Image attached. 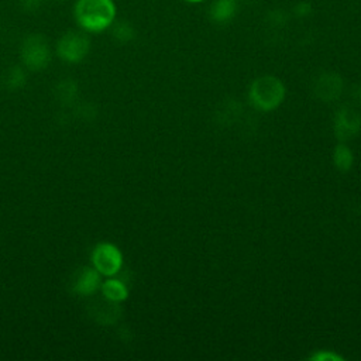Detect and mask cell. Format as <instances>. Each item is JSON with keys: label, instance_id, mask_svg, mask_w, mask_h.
Wrapping results in <instances>:
<instances>
[{"label": "cell", "instance_id": "cell-1", "mask_svg": "<svg viewBox=\"0 0 361 361\" xmlns=\"http://www.w3.org/2000/svg\"><path fill=\"white\" fill-rule=\"evenodd\" d=\"M116 17L117 6L114 0H76L73 4V20L87 34L109 30Z\"/></svg>", "mask_w": 361, "mask_h": 361}, {"label": "cell", "instance_id": "cell-2", "mask_svg": "<svg viewBox=\"0 0 361 361\" xmlns=\"http://www.w3.org/2000/svg\"><path fill=\"white\" fill-rule=\"evenodd\" d=\"M52 58L48 39L41 34L27 35L20 45V59L25 69L39 72L44 71Z\"/></svg>", "mask_w": 361, "mask_h": 361}, {"label": "cell", "instance_id": "cell-3", "mask_svg": "<svg viewBox=\"0 0 361 361\" xmlns=\"http://www.w3.org/2000/svg\"><path fill=\"white\" fill-rule=\"evenodd\" d=\"M90 39L87 32L79 31H66L62 34L56 42V55L59 59L68 63L82 62L90 51Z\"/></svg>", "mask_w": 361, "mask_h": 361}, {"label": "cell", "instance_id": "cell-4", "mask_svg": "<svg viewBox=\"0 0 361 361\" xmlns=\"http://www.w3.org/2000/svg\"><path fill=\"white\" fill-rule=\"evenodd\" d=\"M92 265L96 268L100 275L113 276L116 275L121 265H123V257L120 250L111 244V243H99L94 245L90 254Z\"/></svg>", "mask_w": 361, "mask_h": 361}, {"label": "cell", "instance_id": "cell-5", "mask_svg": "<svg viewBox=\"0 0 361 361\" xmlns=\"http://www.w3.org/2000/svg\"><path fill=\"white\" fill-rule=\"evenodd\" d=\"M102 285L100 272L93 267L79 268L71 281V290L78 296H92L94 295Z\"/></svg>", "mask_w": 361, "mask_h": 361}, {"label": "cell", "instance_id": "cell-6", "mask_svg": "<svg viewBox=\"0 0 361 361\" xmlns=\"http://www.w3.org/2000/svg\"><path fill=\"white\" fill-rule=\"evenodd\" d=\"M89 314L99 324H103V326L113 324L120 316L118 302H111V300H107L106 298L104 300L93 302L89 306Z\"/></svg>", "mask_w": 361, "mask_h": 361}, {"label": "cell", "instance_id": "cell-7", "mask_svg": "<svg viewBox=\"0 0 361 361\" xmlns=\"http://www.w3.org/2000/svg\"><path fill=\"white\" fill-rule=\"evenodd\" d=\"M209 17L217 24H226L234 18L238 3L237 0H209Z\"/></svg>", "mask_w": 361, "mask_h": 361}, {"label": "cell", "instance_id": "cell-8", "mask_svg": "<svg viewBox=\"0 0 361 361\" xmlns=\"http://www.w3.org/2000/svg\"><path fill=\"white\" fill-rule=\"evenodd\" d=\"M54 94L59 104L65 107H71L76 104V100L79 97V86L73 79L65 78L55 85Z\"/></svg>", "mask_w": 361, "mask_h": 361}, {"label": "cell", "instance_id": "cell-9", "mask_svg": "<svg viewBox=\"0 0 361 361\" xmlns=\"http://www.w3.org/2000/svg\"><path fill=\"white\" fill-rule=\"evenodd\" d=\"M25 83H27V73H25V69L20 65L10 66L3 75V85L6 86V89L11 92L20 90L21 87L25 86Z\"/></svg>", "mask_w": 361, "mask_h": 361}, {"label": "cell", "instance_id": "cell-10", "mask_svg": "<svg viewBox=\"0 0 361 361\" xmlns=\"http://www.w3.org/2000/svg\"><path fill=\"white\" fill-rule=\"evenodd\" d=\"M100 289L103 296L111 302H121L127 298V286L124 285V282L116 278H110L102 282Z\"/></svg>", "mask_w": 361, "mask_h": 361}, {"label": "cell", "instance_id": "cell-11", "mask_svg": "<svg viewBox=\"0 0 361 361\" xmlns=\"http://www.w3.org/2000/svg\"><path fill=\"white\" fill-rule=\"evenodd\" d=\"M109 30L111 31V37L118 42H128L135 35L134 27L128 21H114Z\"/></svg>", "mask_w": 361, "mask_h": 361}, {"label": "cell", "instance_id": "cell-12", "mask_svg": "<svg viewBox=\"0 0 361 361\" xmlns=\"http://www.w3.org/2000/svg\"><path fill=\"white\" fill-rule=\"evenodd\" d=\"M14 1L20 10L25 13H35L42 7L45 0H14Z\"/></svg>", "mask_w": 361, "mask_h": 361}, {"label": "cell", "instance_id": "cell-13", "mask_svg": "<svg viewBox=\"0 0 361 361\" xmlns=\"http://www.w3.org/2000/svg\"><path fill=\"white\" fill-rule=\"evenodd\" d=\"M182 1H185L188 4H202V3H206L209 0H182Z\"/></svg>", "mask_w": 361, "mask_h": 361}, {"label": "cell", "instance_id": "cell-14", "mask_svg": "<svg viewBox=\"0 0 361 361\" xmlns=\"http://www.w3.org/2000/svg\"><path fill=\"white\" fill-rule=\"evenodd\" d=\"M54 1H63V0H54Z\"/></svg>", "mask_w": 361, "mask_h": 361}]
</instances>
